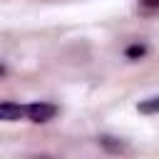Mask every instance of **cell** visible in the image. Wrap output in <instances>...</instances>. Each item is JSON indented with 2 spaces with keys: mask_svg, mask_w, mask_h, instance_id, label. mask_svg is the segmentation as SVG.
<instances>
[{
  "mask_svg": "<svg viewBox=\"0 0 159 159\" xmlns=\"http://www.w3.org/2000/svg\"><path fill=\"white\" fill-rule=\"evenodd\" d=\"M55 114H57L55 104H50V102H32V104H27V117L25 119L40 124V122H50Z\"/></svg>",
  "mask_w": 159,
  "mask_h": 159,
  "instance_id": "cell-1",
  "label": "cell"
},
{
  "mask_svg": "<svg viewBox=\"0 0 159 159\" xmlns=\"http://www.w3.org/2000/svg\"><path fill=\"white\" fill-rule=\"evenodd\" d=\"M25 117H27V104L0 102V122H20Z\"/></svg>",
  "mask_w": 159,
  "mask_h": 159,
  "instance_id": "cell-2",
  "label": "cell"
},
{
  "mask_svg": "<svg viewBox=\"0 0 159 159\" xmlns=\"http://www.w3.org/2000/svg\"><path fill=\"white\" fill-rule=\"evenodd\" d=\"M157 104H159V99H157V97H149V102H142V104H139V112L154 114V112H157Z\"/></svg>",
  "mask_w": 159,
  "mask_h": 159,
  "instance_id": "cell-3",
  "label": "cell"
},
{
  "mask_svg": "<svg viewBox=\"0 0 159 159\" xmlns=\"http://www.w3.org/2000/svg\"><path fill=\"white\" fill-rule=\"evenodd\" d=\"M144 52H147L144 45H132V47H127V57H129V60H137V57H142Z\"/></svg>",
  "mask_w": 159,
  "mask_h": 159,
  "instance_id": "cell-4",
  "label": "cell"
},
{
  "mask_svg": "<svg viewBox=\"0 0 159 159\" xmlns=\"http://www.w3.org/2000/svg\"><path fill=\"white\" fill-rule=\"evenodd\" d=\"M142 5H144L147 10H154V7L159 5V0H142Z\"/></svg>",
  "mask_w": 159,
  "mask_h": 159,
  "instance_id": "cell-5",
  "label": "cell"
},
{
  "mask_svg": "<svg viewBox=\"0 0 159 159\" xmlns=\"http://www.w3.org/2000/svg\"><path fill=\"white\" fill-rule=\"evenodd\" d=\"M2 72H5V70H2V67H0V75H2Z\"/></svg>",
  "mask_w": 159,
  "mask_h": 159,
  "instance_id": "cell-6",
  "label": "cell"
}]
</instances>
